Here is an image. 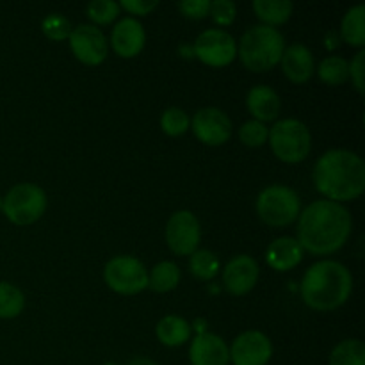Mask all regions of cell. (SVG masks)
Here are the masks:
<instances>
[{
    "label": "cell",
    "instance_id": "19",
    "mask_svg": "<svg viewBox=\"0 0 365 365\" xmlns=\"http://www.w3.org/2000/svg\"><path fill=\"white\" fill-rule=\"evenodd\" d=\"M303 248L294 237L274 239L266 250V260L274 271H291L302 262Z\"/></svg>",
    "mask_w": 365,
    "mask_h": 365
},
{
    "label": "cell",
    "instance_id": "29",
    "mask_svg": "<svg viewBox=\"0 0 365 365\" xmlns=\"http://www.w3.org/2000/svg\"><path fill=\"white\" fill-rule=\"evenodd\" d=\"M41 31L52 41H64L71 34V24L66 16L59 13H52L41 21Z\"/></svg>",
    "mask_w": 365,
    "mask_h": 365
},
{
    "label": "cell",
    "instance_id": "38",
    "mask_svg": "<svg viewBox=\"0 0 365 365\" xmlns=\"http://www.w3.org/2000/svg\"><path fill=\"white\" fill-rule=\"evenodd\" d=\"M0 210H2V198H0Z\"/></svg>",
    "mask_w": 365,
    "mask_h": 365
},
{
    "label": "cell",
    "instance_id": "1",
    "mask_svg": "<svg viewBox=\"0 0 365 365\" xmlns=\"http://www.w3.org/2000/svg\"><path fill=\"white\" fill-rule=\"evenodd\" d=\"M351 227V214L346 207L330 200H317L299 212L296 241L303 252L331 255L348 242Z\"/></svg>",
    "mask_w": 365,
    "mask_h": 365
},
{
    "label": "cell",
    "instance_id": "33",
    "mask_svg": "<svg viewBox=\"0 0 365 365\" xmlns=\"http://www.w3.org/2000/svg\"><path fill=\"white\" fill-rule=\"evenodd\" d=\"M177 7L184 16L192 18V20H202V18L209 16L210 2L209 0H182L177 4Z\"/></svg>",
    "mask_w": 365,
    "mask_h": 365
},
{
    "label": "cell",
    "instance_id": "28",
    "mask_svg": "<svg viewBox=\"0 0 365 365\" xmlns=\"http://www.w3.org/2000/svg\"><path fill=\"white\" fill-rule=\"evenodd\" d=\"M189 127H191V120H189L187 113L178 109V107H170L160 116V128H163L164 134L171 135V138L185 134Z\"/></svg>",
    "mask_w": 365,
    "mask_h": 365
},
{
    "label": "cell",
    "instance_id": "9",
    "mask_svg": "<svg viewBox=\"0 0 365 365\" xmlns=\"http://www.w3.org/2000/svg\"><path fill=\"white\" fill-rule=\"evenodd\" d=\"M195 53L207 66H228L237 56V43L227 31L209 29L196 38Z\"/></svg>",
    "mask_w": 365,
    "mask_h": 365
},
{
    "label": "cell",
    "instance_id": "7",
    "mask_svg": "<svg viewBox=\"0 0 365 365\" xmlns=\"http://www.w3.org/2000/svg\"><path fill=\"white\" fill-rule=\"evenodd\" d=\"M2 210L14 225L36 223L46 210L45 191L36 184H16L2 198Z\"/></svg>",
    "mask_w": 365,
    "mask_h": 365
},
{
    "label": "cell",
    "instance_id": "6",
    "mask_svg": "<svg viewBox=\"0 0 365 365\" xmlns=\"http://www.w3.org/2000/svg\"><path fill=\"white\" fill-rule=\"evenodd\" d=\"M299 196L287 185H269L257 198L259 217L269 227H287L299 216Z\"/></svg>",
    "mask_w": 365,
    "mask_h": 365
},
{
    "label": "cell",
    "instance_id": "18",
    "mask_svg": "<svg viewBox=\"0 0 365 365\" xmlns=\"http://www.w3.org/2000/svg\"><path fill=\"white\" fill-rule=\"evenodd\" d=\"M246 106L252 116L264 125L267 121L277 120L282 109L280 96L269 86H255L250 89L246 96Z\"/></svg>",
    "mask_w": 365,
    "mask_h": 365
},
{
    "label": "cell",
    "instance_id": "2",
    "mask_svg": "<svg viewBox=\"0 0 365 365\" xmlns=\"http://www.w3.org/2000/svg\"><path fill=\"white\" fill-rule=\"evenodd\" d=\"M314 185L330 202H351L365 191V163L349 150H330L312 171Z\"/></svg>",
    "mask_w": 365,
    "mask_h": 365
},
{
    "label": "cell",
    "instance_id": "13",
    "mask_svg": "<svg viewBox=\"0 0 365 365\" xmlns=\"http://www.w3.org/2000/svg\"><path fill=\"white\" fill-rule=\"evenodd\" d=\"M228 355L234 365H266L273 356V346L266 334L250 330L232 342Z\"/></svg>",
    "mask_w": 365,
    "mask_h": 365
},
{
    "label": "cell",
    "instance_id": "11",
    "mask_svg": "<svg viewBox=\"0 0 365 365\" xmlns=\"http://www.w3.org/2000/svg\"><path fill=\"white\" fill-rule=\"evenodd\" d=\"M68 39H70L71 52L82 64L98 66L106 61L109 45H107V38L103 36V32L96 29L95 25L84 24L71 29V34Z\"/></svg>",
    "mask_w": 365,
    "mask_h": 365
},
{
    "label": "cell",
    "instance_id": "17",
    "mask_svg": "<svg viewBox=\"0 0 365 365\" xmlns=\"http://www.w3.org/2000/svg\"><path fill=\"white\" fill-rule=\"evenodd\" d=\"M280 63L285 77L296 84H303L314 75V56L302 43L287 46L282 53Z\"/></svg>",
    "mask_w": 365,
    "mask_h": 365
},
{
    "label": "cell",
    "instance_id": "5",
    "mask_svg": "<svg viewBox=\"0 0 365 365\" xmlns=\"http://www.w3.org/2000/svg\"><path fill=\"white\" fill-rule=\"evenodd\" d=\"M267 139L274 155L287 164H298L305 160L312 148V135L309 127L303 121L292 118L277 121L271 127Z\"/></svg>",
    "mask_w": 365,
    "mask_h": 365
},
{
    "label": "cell",
    "instance_id": "14",
    "mask_svg": "<svg viewBox=\"0 0 365 365\" xmlns=\"http://www.w3.org/2000/svg\"><path fill=\"white\" fill-rule=\"evenodd\" d=\"M259 280V264L250 255H237L225 266L223 285L232 296H245Z\"/></svg>",
    "mask_w": 365,
    "mask_h": 365
},
{
    "label": "cell",
    "instance_id": "16",
    "mask_svg": "<svg viewBox=\"0 0 365 365\" xmlns=\"http://www.w3.org/2000/svg\"><path fill=\"white\" fill-rule=\"evenodd\" d=\"M189 360L192 365H228L230 355L223 339L216 334H200L189 348Z\"/></svg>",
    "mask_w": 365,
    "mask_h": 365
},
{
    "label": "cell",
    "instance_id": "23",
    "mask_svg": "<svg viewBox=\"0 0 365 365\" xmlns=\"http://www.w3.org/2000/svg\"><path fill=\"white\" fill-rule=\"evenodd\" d=\"M178 282H180V269L175 262L164 260L159 262L148 273V287H152L155 292H170L177 289Z\"/></svg>",
    "mask_w": 365,
    "mask_h": 365
},
{
    "label": "cell",
    "instance_id": "31",
    "mask_svg": "<svg viewBox=\"0 0 365 365\" xmlns=\"http://www.w3.org/2000/svg\"><path fill=\"white\" fill-rule=\"evenodd\" d=\"M267 135H269V130H267L266 125L257 120L246 121L239 128V139H241L242 145L250 146V148H259V146H262L267 141Z\"/></svg>",
    "mask_w": 365,
    "mask_h": 365
},
{
    "label": "cell",
    "instance_id": "3",
    "mask_svg": "<svg viewBox=\"0 0 365 365\" xmlns=\"http://www.w3.org/2000/svg\"><path fill=\"white\" fill-rule=\"evenodd\" d=\"M351 273L335 260L316 262L307 269L302 280L303 302L319 312H330L342 307L351 296Z\"/></svg>",
    "mask_w": 365,
    "mask_h": 365
},
{
    "label": "cell",
    "instance_id": "36",
    "mask_svg": "<svg viewBox=\"0 0 365 365\" xmlns=\"http://www.w3.org/2000/svg\"><path fill=\"white\" fill-rule=\"evenodd\" d=\"M339 45H341V36H339L337 31H330L324 34V46L328 50H335Z\"/></svg>",
    "mask_w": 365,
    "mask_h": 365
},
{
    "label": "cell",
    "instance_id": "20",
    "mask_svg": "<svg viewBox=\"0 0 365 365\" xmlns=\"http://www.w3.org/2000/svg\"><path fill=\"white\" fill-rule=\"evenodd\" d=\"M157 339L163 342L164 346H182L191 339V327L185 319L178 316H166L159 321L155 328Z\"/></svg>",
    "mask_w": 365,
    "mask_h": 365
},
{
    "label": "cell",
    "instance_id": "25",
    "mask_svg": "<svg viewBox=\"0 0 365 365\" xmlns=\"http://www.w3.org/2000/svg\"><path fill=\"white\" fill-rule=\"evenodd\" d=\"M317 75L328 86H341L349 78V63L344 57L330 56L317 68Z\"/></svg>",
    "mask_w": 365,
    "mask_h": 365
},
{
    "label": "cell",
    "instance_id": "12",
    "mask_svg": "<svg viewBox=\"0 0 365 365\" xmlns=\"http://www.w3.org/2000/svg\"><path fill=\"white\" fill-rule=\"evenodd\" d=\"M191 128L196 139L209 146L225 145L232 135L230 118L216 107L200 109L192 118Z\"/></svg>",
    "mask_w": 365,
    "mask_h": 365
},
{
    "label": "cell",
    "instance_id": "8",
    "mask_svg": "<svg viewBox=\"0 0 365 365\" xmlns=\"http://www.w3.org/2000/svg\"><path fill=\"white\" fill-rule=\"evenodd\" d=\"M103 280L118 294L132 296L148 287V271L135 257L118 255L106 264Z\"/></svg>",
    "mask_w": 365,
    "mask_h": 365
},
{
    "label": "cell",
    "instance_id": "10",
    "mask_svg": "<svg viewBox=\"0 0 365 365\" xmlns=\"http://www.w3.org/2000/svg\"><path fill=\"white\" fill-rule=\"evenodd\" d=\"M202 239V228L191 210H178L166 225V242L177 255H192Z\"/></svg>",
    "mask_w": 365,
    "mask_h": 365
},
{
    "label": "cell",
    "instance_id": "30",
    "mask_svg": "<svg viewBox=\"0 0 365 365\" xmlns=\"http://www.w3.org/2000/svg\"><path fill=\"white\" fill-rule=\"evenodd\" d=\"M120 4L114 0H93L88 4V16L98 25H107L120 14Z\"/></svg>",
    "mask_w": 365,
    "mask_h": 365
},
{
    "label": "cell",
    "instance_id": "15",
    "mask_svg": "<svg viewBox=\"0 0 365 365\" xmlns=\"http://www.w3.org/2000/svg\"><path fill=\"white\" fill-rule=\"evenodd\" d=\"M145 41L146 34L141 21L132 16L118 21L116 27L113 29V34H110V45H113L114 52L120 57H125V59L138 56L143 46H145Z\"/></svg>",
    "mask_w": 365,
    "mask_h": 365
},
{
    "label": "cell",
    "instance_id": "35",
    "mask_svg": "<svg viewBox=\"0 0 365 365\" xmlns=\"http://www.w3.org/2000/svg\"><path fill=\"white\" fill-rule=\"evenodd\" d=\"M157 6H159L157 0H121L120 2V7H123L130 14H138V16L152 13Z\"/></svg>",
    "mask_w": 365,
    "mask_h": 365
},
{
    "label": "cell",
    "instance_id": "26",
    "mask_svg": "<svg viewBox=\"0 0 365 365\" xmlns=\"http://www.w3.org/2000/svg\"><path fill=\"white\" fill-rule=\"evenodd\" d=\"M25 307V296L14 285L0 282V319H14Z\"/></svg>",
    "mask_w": 365,
    "mask_h": 365
},
{
    "label": "cell",
    "instance_id": "32",
    "mask_svg": "<svg viewBox=\"0 0 365 365\" xmlns=\"http://www.w3.org/2000/svg\"><path fill=\"white\" fill-rule=\"evenodd\" d=\"M209 14L214 24L228 27V25L234 24L235 16H237V6L232 0H214V2H210Z\"/></svg>",
    "mask_w": 365,
    "mask_h": 365
},
{
    "label": "cell",
    "instance_id": "24",
    "mask_svg": "<svg viewBox=\"0 0 365 365\" xmlns=\"http://www.w3.org/2000/svg\"><path fill=\"white\" fill-rule=\"evenodd\" d=\"M330 365H365V346L359 339H348L334 348Z\"/></svg>",
    "mask_w": 365,
    "mask_h": 365
},
{
    "label": "cell",
    "instance_id": "37",
    "mask_svg": "<svg viewBox=\"0 0 365 365\" xmlns=\"http://www.w3.org/2000/svg\"><path fill=\"white\" fill-rule=\"evenodd\" d=\"M127 365H157L153 360L150 359H134L132 362H128Z\"/></svg>",
    "mask_w": 365,
    "mask_h": 365
},
{
    "label": "cell",
    "instance_id": "34",
    "mask_svg": "<svg viewBox=\"0 0 365 365\" xmlns=\"http://www.w3.org/2000/svg\"><path fill=\"white\" fill-rule=\"evenodd\" d=\"M364 61H365V52L364 50H360V52L355 56V59L349 63V77H351L353 86H355V89L360 93V95H364L365 93V88H364L365 64H364Z\"/></svg>",
    "mask_w": 365,
    "mask_h": 365
},
{
    "label": "cell",
    "instance_id": "21",
    "mask_svg": "<svg viewBox=\"0 0 365 365\" xmlns=\"http://www.w3.org/2000/svg\"><path fill=\"white\" fill-rule=\"evenodd\" d=\"M341 36L348 45L356 46V48H364L365 45V6L351 7L348 13L342 18L341 25Z\"/></svg>",
    "mask_w": 365,
    "mask_h": 365
},
{
    "label": "cell",
    "instance_id": "22",
    "mask_svg": "<svg viewBox=\"0 0 365 365\" xmlns=\"http://www.w3.org/2000/svg\"><path fill=\"white\" fill-rule=\"evenodd\" d=\"M253 11L262 20V25L267 27H277L285 24L292 14V2L289 0H255Z\"/></svg>",
    "mask_w": 365,
    "mask_h": 365
},
{
    "label": "cell",
    "instance_id": "27",
    "mask_svg": "<svg viewBox=\"0 0 365 365\" xmlns=\"http://www.w3.org/2000/svg\"><path fill=\"white\" fill-rule=\"evenodd\" d=\"M189 269L200 280H212L220 273V259L209 250H196L189 260Z\"/></svg>",
    "mask_w": 365,
    "mask_h": 365
},
{
    "label": "cell",
    "instance_id": "4",
    "mask_svg": "<svg viewBox=\"0 0 365 365\" xmlns=\"http://www.w3.org/2000/svg\"><path fill=\"white\" fill-rule=\"evenodd\" d=\"M285 50L280 31L267 25H253L239 41V57L250 71L262 73L277 66Z\"/></svg>",
    "mask_w": 365,
    "mask_h": 365
}]
</instances>
